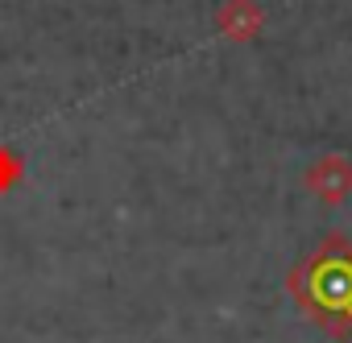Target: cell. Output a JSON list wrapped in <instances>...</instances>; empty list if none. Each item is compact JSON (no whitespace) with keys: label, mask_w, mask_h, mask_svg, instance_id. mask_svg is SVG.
Instances as JSON below:
<instances>
[{"label":"cell","mask_w":352,"mask_h":343,"mask_svg":"<svg viewBox=\"0 0 352 343\" xmlns=\"http://www.w3.org/2000/svg\"><path fill=\"white\" fill-rule=\"evenodd\" d=\"M25 178V157L13 145H0V195H9Z\"/></svg>","instance_id":"4"},{"label":"cell","mask_w":352,"mask_h":343,"mask_svg":"<svg viewBox=\"0 0 352 343\" xmlns=\"http://www.w3.org/2000/svg\"><path fill=\"white\" fill-rule=\"evenodd\" d=\"M286 289L315 327H323L331 339H348L352 335V240L344 232L323 236L319 248L290 269Z\"/></svg>","instance_id":"1"},{"label":"cell","mask_w":352,"mask_h":343,"mask_svg":"<svg viewBox=\"0 0 352 343\" xmlns=\"http://www.w3.org/2000/svg\"><path fill=\"white\" fill-rule=\"evenodd\" d=\"M302 187L327 203V207H340L344 199H352V161L340 157V153H323L319 161L307 165V174H302Z\"/></svg>","instance_id":"2"},{"label":"cell","mask_w":352,"mask_h":343,"mask_svg":"<svg viewBox=\"0 0 352 343\" xmlns=\"http://www.w3.org/2000/svg\"><path fill=\"white\" fill-rule=\"evenodd\" d=\"M216 29H220V38L249 46L265 29V9L257 5V0H224L220 13H216Z\"/></svg>","instance_id":"3"}]
</instances>
